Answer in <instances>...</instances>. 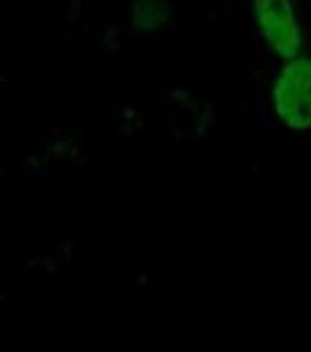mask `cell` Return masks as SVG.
<instances>
[{
	"label": "cell",
	"instance_id": "1",
	"mask_svg": "<svg viewBox=\"0 0 311 352\" xmlns=\"http://www.w3.org/2000/svg\"><path fill=\"white\" fill-rule=\"evenodd\" d=\"M257 6L270 39L275 43L283 42L284 51L296 45V29L287 0H257Z\"/></svg>",
	"mask_w": 311,
	"mask_h": 352
}]
</instances>
